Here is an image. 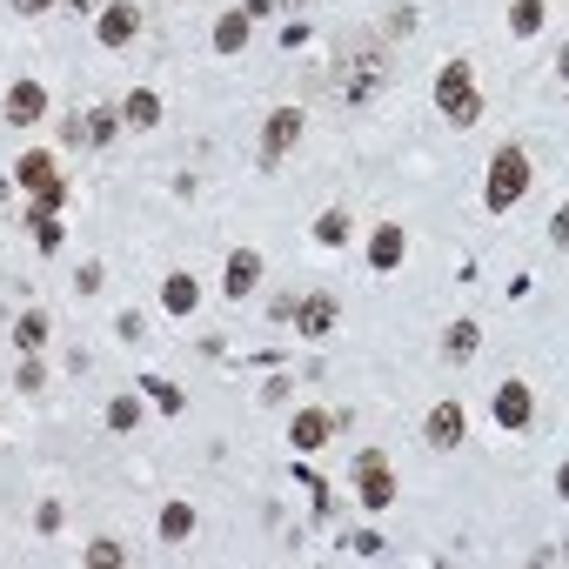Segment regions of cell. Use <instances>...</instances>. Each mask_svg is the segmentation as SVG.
Masks as SVG:
<instances>
[{"mask_svg": "<svg viewBox=\"0 0 569 569\" xmlns=\"http://www.w3.org/2000/svg\"><path fill=\"white\" fill-rule=\"evenodd\" d=\"M523 195H529V154L523 148H496L489 181H482V208H489V215H509Z\"/></svg>", "mask_w": 569, "mask_h": 569, "instance_id": "obj_1", "label": "cell"}, {"mask_svg": "<svg viewBox=\"0 0 569 569\" xmlns=\"http://www.w3.org/2000/svg\"><path fill=\"white\" fill-rule=\"evenodd\" d=\"M14 175H21V188L34 195V215H61V201H67V175H61V161H54L47 148L21 154V161H14Z\"/></svg>", "mask_w": 569, "mask_h": 569, "instance_id": "obj_2", "label": "cell"}, {"mask_svg": "<svg viewBox=\"0 0 569 569\" xmlns=\"http://www.w3.org/2000/svg\"><path fill=\"white\" fill-rule=\"evenodd\" d=\"M436 114H449V128H476L482 121V94L469 81V61H449L436 74Z\"/></svg>", "mask_w": 569, "mask_h": 569, "instance_id": "obj_3", "label": "cell"}, {"mask_svg": "<svg viewBox=\"0 0 569 569\" xmlns=\"http://www.w3.org/2000/svg\"><path fill=\"white\" fill-rule=\"evenodd\" d=\"M302 121H308L302 108H275V114H268V128H262V168H282V154L302 141Z\"/></svg>", "mask_w": 569, "mask_h": 569, "instance_id": "obj_4", "label": "cell"}, {"mask_svg": "<svg viewBox=\"0 0 569 569\" xmlns=\"http://www.w3.org/2000/svg\"><path fill=\"white\" fill-rule=\"evenodd\" d=\"M355 482H362V503H369V509H389L395 503V469L375 456V449L355 456Z\"/></svg>", "mask_w": 569, "mask_h": 569, "instance_id": "obj_5", "label": "cell"}, {"mask_svg": "<svg viewBox=\"0 0 569 569\" xmlns=\"http://www.w3.org/2000/svg\"><path fill=\"white\" fill-rule=\"evenodd\" d=\"M255 282H262V255H255V248H235L228 268H221V295L241 302V295H255Z\"/></svg>", "mask_w": 569, "mask_h": 569, "instance_id": "obj_6", "label": "cell"}, {"mask_svg": "<svg viewBox=\"0 0 569 569\" xmlns=\"http://www.w3.org/2000/svg\"><path fill=\"white\" fill-rule=\"evenodd\" d=\"M335 315H342V308H335V295H322V288H315V295H302V302H295V329H302L308 342H322V335L335 329Z\"/></svg>", "mask_w": 569, "mask_h": 569, "instance_id": "obj_7", "label": "cell"}, {"mask_svg": "<svg viewBox=\"0 0 569 569\" xmlns=\"http://www.w3.org/2000/svg\"><path fill=\"white\" fill-rule=\"evenodd\" d=\"M134 27H141V7H128V0H114V7H101V14H94V34H101V47H128Z\"/></svg>", "mask_w": 569, "mask_h": 569, "instance_id": "obj_8", "label": "cell"}, {"mask_svg": "<svg viewBox=\"0 0 569 569\" xmlns=\"http://www.w3.org/2000/svg\"><path fill=\"white\" fill-rule=\"evenodd\" d=\"M402 248H409L402 221H382V228L369 235V268H375V275H395V268H402Z\"/></svg>", "mask_w": 569, "mask_h": 569, "instance_id": "obj_9", "label": "cell"}, {"mask_svg": "<svg viewBox=\"0 0 569 569\" xmlns=\"http://www.w3.org/2000/svg\"><path fill=\"white\" fill-rule=\"evenodd\" d=\"M41 114H47V88L41 81H14V88H7V121H14V128H34Z\"/></svg>", "mask_w": 569, "mask_h": 569, "instance_id": "obj_10", "label": "cell"}, {"mask_svg": "<svg viewBox=\"0 0 569 569\" xmlns=\"http://www.w3.org/2000/svg\"><path fill=\"white\" fill-rule=\"evenodd\" d=\"M529 416H536L529 382H503V389H496V422H503V429H529Z\"/></svg>", "mask_w": 569, "mask_h": 569, "instance_id": "obj_11", "label": "cell"}, {"mask_svg": "<svg viewBox=\"0 0 569 569\" xmlns=\"http://www.w3.org/2000/svg\"><path fill=\"white\" fill-rule=\"evenodd\" d=\"M114 128H121V114H114V108H94V114H74V121H61L67 141H114Z\"/></svg>", "mask_w": 569, "mask_h": 569, "instance_id": "obj_12", "label": "cell"}, {"mask_svg": "<svg viewBox=\"0 0 569 569\" xmlns=\"http://www.w3.org/2000/svg\"><path fill=\"white\" fill-rule=\"evenodd\" d=\"M422 436H429V449H456V442H462V409H456V402H436L429 422H422Z\"/></svg>", "mask_w": 569, "mask_h": 569, "instance_id": "obj_13", "label": "cell"}, {"mask_svg": "<svg viewBox=\"0 0 569 569\" xmlns=\"http://www.w3.org/2000/svg\"><path fill=\"white\" fill-rule=\"evenodd\" d=\"M329 429H335L329 409H302V416L288 422V442H295V449H322V442H329Z\"/></svg>", "mask_w": 569, "mask_h": 569, "instance_id": "obj_14", "label": "cell"}, {"mask_svg": "<svg viewBox=\"0 0 569 569\" xmlns=\"http://www.w3.org/2000/svg\"><path fill=\"white\" fill-rule=\"evenodd\" d=\"M195 302H201L195 275H161V308H168V315H188Z\"/></svg>", "mask_w": 569, "mask_h": 569, "instance_id": "obj_15", "label": "cell"}, {"mask_svg": "<svg viewBox=\"0 0 569 569\" xmlns=\"http://www.w3.org/2000/svg\"><path fill=\"white\" fill-rule=\"evenodd\" d=\"M543 0H509V34H516V41H536V34H543Z\"/></svg>", "mask_w": 569, "mask_h": 569, "instance_id": "obj_16", "label": "cell"}, {"mask_svg": "<svg viewBox=\"0 0 569 569\" xmlns=\"http://www.w3.org/2000/svg\"><path fill=\"white\" fill-rule=\"evenodd\" d=\"M121 121H128V128H154V121H161V94H154V88H134L128 101H121Z\"/></svg>", "mask_w": 569, "mask_h": 569, "instance_id": "obj_17", "label": "cell"}, {"mask_svg": "<svg viewBox=\"0 0 569 569\" xmlns=\"http://www.w3.org/2000/svg\"><path fill=\"white\" fill-rule=\"evenodd\" d=\"M215 47H221V54H241V47H248V14H241V7L215 21Z\"/></svg>", "mask_w": 569, "mask_h": 569, "instance_id": "obj_18", "label": "cell"}, {"mask_svg": "<svg viewBox=\"0 0 569 569\" xmlns=\"http://www.w3.org/2000/svg\"><path fill=\"white\" fill-rule=\"evenodd\" d=\"M188 536H195V509L168 503V509H161V543H188Z\"/></svg>", "mask_w": 569, "mask_h": 569, "instance_id": "obj_19", "label": "cell"}, {"mask_svg": "<svg viewBox=\"0 0 569 569\" xmlns=\"http://www.w3.org/2000/svg\"><path fill=\"white\" fill-rule=\"evenodd\" d=\"M14 342H21L27 355H41V349H47V315H41V308H27L21 322H14Z\"/></svg>", "mask_w": 569, "mask_h": 569, "instance_id": "obj_20", "label": "cell"}, {"mask_svg": "<svg viewBox=\"0 0 569 569\" xmlns=\"http://www.w3.org/2000/svg\"><path fill=\"white\" fill-rule=\"evenodd\" d=\"M315 241H322V248H342V241H349V215H342V208L315 215Z\"/></svg>", "mask_w": 569, "mask_h": 569, "instance_id": "obj_21", "label": "cell"}, {"mask_svg": "<svg viewBox=\"0 0 569 569\" xmlns=\"http://www.w3.org/2000/svg\"><path fill=\"white\" fill-rule=\"evenodd\" d=\"M476 342H482V322H456V329H449V362H469Z\"/></svg>", "mask_w": 569, "mask_h": 569, "instance_id": "obj_22", "label": "cell"}, {"mask_svg": "<svg viewBox=\"0 0 569 569\" xmlns=\"http://www.w3.org/2000/svg\"><path fill=\"white\" fill-rule=\"evenodd\" d=\"M141 395H148L154 409H168V416L181 409V389H175V382H161V375H141Z\"/></svg>", "mask_w": 569, "mask_h": 569, "instance_id": "obj_23", "label": "cell"}, {"mask_svg": "<svg viewBox=\"0 0 569 569\" xmlns=\"http://www.w3.org/2000/svg\"><path fill=\"white\" fill-rule=\"evenodd\" d=\"M14 389H21V395H41V389H47V369H41V355H27L21 369H14Z\"/></svg>", "mask_w": 569, "mask_h": 569, "instance_id": "obj_24", "label": "cell"}, {"mask_svg": "<svg viewBox=\"0 0 569 569\" xmlns=\"http://www.w3.org/2000/svg\"><path fill=\"white\" fill-rule=\"evenodd\" d=\"M134 422H141V402H134V395H114L108 402V429H134Z\"/></svg>", "mask_w": 569, "mask_h": 569, "instance_id": "obj_25", "label": "cell"}, {"mask_svg": "<svg viewBox=\"0 0 569 569\" xmlns=\"http://www.w3.org/2000/svg\"><path fill=\"white\" fill-rule=\"evenodd\" d=\"M88 563H94V569H108V563L121 569V563H128V549H121V543H94V549H88Z\"/></svg>", "mask_w": 569, "mask_h": 569, "instance_id": "obj_26", "label": "cell"}, {"mask_svg": "<svg viewBox=\"0 0 569 569\" xmlns=\"http://www.w3.org/2000/svg\"><path fill=\"white\" fill-rule=\"evenodd\" d=\"M34 529H41V536H54V529H61V503H41V509H34Z\"/></svg>", "mask_w": 569, "mask_h": 569, "instance_id": "obj_27", "label": "cell"}, {"mask_svg": "<svg viewBox=\"0 0 569 569\" xmlns=\"http://www.w3.org/2000/svg\"><path fill=\"white\" fill-rule=\"evenodd\" d=\"M349 549H355V556H382V536H369V529H362V536H349Z\"/></svg>", "mask_w": 569, "mask_h": 569, "instance_id": "obj_28", "label": "cell"}, {"mask_svg": "<svg viewBox=\"0 0 569 569\" xmlns=\"http://www.w3.org/2000/svg\"><path fill=\"white\" fill-rule=\"evenodd\" d=\"M74 288H81V295H94V288H101V262L81 268V275H74Z\"/></svg>", "mask_w": 569, "mask_h": 569, "instance_id": "obj_29", "label": "cell"}, {"mask_svg": "<svg viewBox=\"0 0 569 569\" xmlns=\"http://www.w3.org/2000/svg\"><path fill=\"white\" fill-rule=\"evenodd\" d=\"M47 7H61V0H14V14H27V21H34V14H47Z\"/></svg>", "mask_w": 569, "mask_h": 569, "instance_id": "obj_30", "label": "cell"}, {"mask_svg": "<svg viewBox=\"0 0 569 569\" xmlns=\"http://www.w3.org/2000/svg\"><path fill=\"white\" fill-rule=\"evenodd\" d=\"M67 7H74V14H101V0H67Z\"/></svg>", "mask_w": 569, "mask_h": 569, "instance_id": "obj_31", "label": "cell"}]
</instances>
